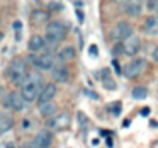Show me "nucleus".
Here are the masks:
<instances>
[{
  "label": "nucleus",
  "instance_id": "a211bd4d",
  "mask_svg": "<svg viewBox=\"0 0 158 148\" xmlns=\"http://www.w3.org/2000/svg\"><path fill=\"white\" fill-rule=\"evenodd\" d=\"M133 99H136V100H143V99H146V95H148V89L146 87H143V85H138V87H134L133 89Z\"/></svg>",
  "mask_w": 158,
  "mask_h": 148
},
{
  "label": "nucleus",
  "instance_id": "a878e982",
  "mask_svg": "<svg viewBox=\"0 0 158 148\" xmlns=\"http://www.w3.org/2000/svg\"><path fill=\"white\" fill-rule=\"evenodd\" d=\"M48 11H63V5L56 4V2H49V4H48Z\"/></svg>",
  "mask_w": 158,
  "mask_h": 148
},
{
  "label": "nucleus",
  "instance_id": "412c9836",
  "mask_svg": "<svg viewBox=\"0 0 158 148\" xmlns=\"http://www.w3.org/2000/svg\"><path fill=\"white\" fill-rule=\"evenodd\" d=\"M102 85H104V89H107V90L116 89V82H114L110 77H102Z\"/></svg>",
  "mask_w": 158,
  "mask_h": 148
},
{
  "label": "nucleus",
  "instance_id": "f8f14e48",
  "mask_svg": "<svg viewBox=\"0 0 158 148\" xmlns=\"http://www.w3.org/2000/svg\"><path fill=\"white\" fill-rule=\"evenodd\" d=\"M123 44H124V55L134 56L138 51H139V48H141V39L138 38V36H131V38L126 39Z\"/></svg>",
  "mask_w": 158,
  "mask_h": 148
},
{
  "label": "nucleus",
  "instance_id": "f704fd0d",
  "mask_svg": "<svg viewBox=\"0 0 158 148\" xmlns=\"http://www.w3.org/2000/svg\"><path fill=\"white\" fill-rule=\"evenodd\" d=\"M116 2H121V4H131V2H133V0H116Z\"/></svg>",
  "mask_w": 158,
  "mask_h": 148
},
{
  "label": "nucleus",
  "instance_id": "e433bc0d",
  "mask_svg": "<svg viewBox=\"0 0 158 148\" xmlns=\"http://www.w3.org/2000/svg\"><path fill=\"white\" fill-rule=\"evenodd\" d=\"M2 39H4V32H0V41H2Z\"/></svg>",
  "mask_w": 158,
  "mask_h": 148
},
{
  "label": "nucleus",
  "instance_id": "c756f323",
  "mask_svg": "<svg viewBox=\"0 0 158 148\" xmlns=\"http://www.w3.org/2000/svg\"><path fill=\"white\" fill-rule=\"evenodd\" d=\"M151 56H153V60H155V61L158 63V46H156V48L153 49V53H151Z\"/></svg>",
  "mask_w": 158,
  "mask_h": 148
},
{
  "label": "nucleus",
  "instance_id": "423d86ee",
  "mask_svg": "<svg viewBox=\"0 0 158 148\" xmlns=\"http://www.w3.org/2000/svg\"><path fill=\"white\" fill-rule=\"evenodd\" d=\"M133 36V26L129 22H117L110 31V39L121 43V39H129Z\"/></svg>",
  "mask_w": 158,
  "mask_h": 148
},
{
  "label": "nucleus",
  "instance_id": "4be33fe9",
  "mask_svg": "<svg viewBox=\"0 0 158 148\" xmlns=\"http://www.w3.org/2000/svg\"><path fill=\"white\" fill-rule=\"evenodd\" d=\"M112 55H124V44L123 43H116V44L112 46Z\"/></svg>",
  "mask_w": 158,
  "mask_h": 148
},
{
  "label": "nucleus",
  "instance_id": "bb28decb",
  "mask_svg": "<svg viewBox=\"0 0 158 148\" xmlns=\"http://www.w3.org/2000/svg\"><path fill=\"white\" fill-rule=\"evenodd\" d=\"M89 55H90V56H94V58H95V56L99 55V48H97L95 44H90V48H89Z\"/></svg>",
  "mask_w": 158,
  "mask_h": 148
},
{
  "label": "nucleus",
  "instance_id": "393cba45",
  "mask_svg": "<svg viewBox=\"0 0 158 148\" xmlns=\"http://www.w3.org/2000/svg\"><path fill=\"white\" fill-rule=\"evenodd\" d=\"M77 117H78V124H80V126L85 128V126H87V116H85V114H83V112H78V114H77Z\"/></svg>",
  "mask_w": 158,
  "mask_h": 148
},
{
  "label": "nucleus",
  "instance_id": "b1692460",
  "mask_svg": "<svg viewBox=\"0 0 158 148\" xmlns=\"http://www.w3.org/2000/svg\"><path fill=\"white\" fill-rule=\"evenodd\" d=\"M148 9L155 12V15H158V0H148Z\"/></svg>",
  "mask_w": 158,
  "mask_h": 148
},
{
  "label": "nucleus",
  "instance_id": "cd10ccee",
  "mask_svg": "<svg viewBox=\"0 0 158 148\" xmlns=\"http://www.w3.org/2000/svg\"><path fill=\"white\" fill-rule=\"evenodd\" d=\"M112 66H114V72H116V73H121V72H123V70H121V65H119V61H117V60H114V61H112Z\"/></svg>",
  "mask_w": 158,
  "mask_h": 148
},
{
  "label": "nucleus",
  "instance_id": "f257e3e1",
  "mask_svg": "<svg viewBox=\"0 0 158 148\" xmlns=\"http://www.w3.org/2000/svg\"><path fill=\"white\" fill-rule=\"evenodd\" d=\"M41 83H43V77L39 72H29L27 78H26V82L22 83V97H24L27 102H32V100H36L39 97V94H41Z\"/></svg>",
  "mask_w": 158,
  "mask_h": 148
},
{
  "label": "nucleus",
  "instance_id": "39448f33",
  "mask_svg": "<svg viewBox=\"0 0 158 148\" xmlns=\"http://www.w3.org/2000/svg\"><path fill=\"white\" fill-rule=\"evenodd\" d=\"M51 141H53L51 131L49 129H41L27 145H24L22 148H49Z\"/></svg>",
  "mask_w": 158,
  "mask_h": 148
},
{
  "label": "nucleus",
  "instance_id": "c9c22d12",
  "mask_svg": "<svg viewBox=\"0 0 158 148\" xmlns=\"http://www.w3.org/2000/svg\"><path fill=\"white\" fill-rule=\"evenodd\" d=\"M106 143H107V146H109V148H112V140H110V138H107Z\"/></svg>",
  "mask_w": 158,
  "mask_h": 148
},
{
  "label": "nucleus",
  "instance_id": "1a4fd4ad",
  "mask_svg": "<svg viewBox=\"0 0 158 148\" xmlns=\"http://www.w3.org/2000/svg\"><path fill=\"white\" fill-rule=\"evenodd\" d=\"M32 63H34V66L39 70H53V66H55V58H53L51 53H43V55L32 56Z\"/></svg>",
  "mask_w": 158,
  "mask_h": 148
},
{
  "label": "nucleus",
  "instance_id": "2eb2a0df",
  "mask_svg": "<svg viewBox=\"0 0 158 148\" xmlns=\"http://www.w3.org/2000/svg\"><path fill=\"white\" fill-rule=\"evenodd\" d=\"M124 12H126L129 17H139L141 12H143V9H141L139 4H136V2H131V4H127L126 7H124Z\"/></svg>",
  "mask_w": 158,
  "mask_h": 148
},
{
  "label": "nucleus",
  "instance_id": "2f4dec72",
  "mask_svg": "<svg viewBox=\"0 0 158 148\" xmlns=\"http://www.w3.org/2000/svg\"><path fill=\"white\" fill-rule=\"evenodd\" d=\"M141 116H150V107H143L141 109Z\"/></svg>",
  "mask_w": 158,
  "mask_h": 148
},
{
  "label": "nucleus",
  "instance_id": "7c9ffc66",
  "mask_svg": "<svg viewBox=\"0 0 158 148\" xmlns=\"http://www.w3.org/2000/svg\"><path fill=\"white\" fill-rule=\"evenodd\" d=\"M87 95L92 97V99H99V95H97V94L94 92V90H87Z\"/></svg>",
  "mask_w": 158,
  "mask_h": 148
},
{
  "label": "nucleus",
  "instance_id": "473e14b6",
  "mask_svg": "<svg viewBox=\"0 0 158 148\" xmlns=\"http://www.w3.org/2000/svg\"><path fill=\"white\" fill-rule=\"evenodd\" d=\"M21 27H22V24H21V22H14V29H15V31H21Z\"/></svg>",
  "mask_w": 158,
  "mask_h": 148
},
{
  "label": "nucleus",
  "instance_id": "72a5a7b5",
  "mask_svg": "<svg viewBox=\"0 0 158 148\" xmlns=\"http://www.w3.org/2000/svg\"><path fill=\"white\" fill-rule=\"evenodd\" d=\"M77 15H78V21L82 22V21H83V14H82V11H77Z\"/></svg>",
  "mask_w": 158,
  "mask_h": 148
},
{
  "label": "nucleus",
  "instance_id": "4c0bfd02",
  "mask_svg": "<svg viewBox=\"0 0 158 148\" xmlns=\"http://www.w3.org/2000/svg\"><path fill=\"white\" fill-rule=\"evenodd\" d=\"M0 22H2V17H0Z\"/></svg>",
  "mask_w": 158,
  "mask_h": 148
},
{
  "label": "nucleus",
  "instance_id": "ddd939ff",
  "mask_svg": "<svg viewBox=\"0 0 158 148\" xmlns=\"http://www.w3.org/2000/svg\"><path fill=\"white\" fill-rule=\"evenodd\" d=\"M55 95H56V85H55V83H48V85L41 90V94H39V97H38L39 106H41V104L51 102V100L55 99Z\"/></svg>",
  "mask_w": 158,
  "mask_h": 148
},
{
  "label": "nucleus",
  "instance_id": "dca6fc26",
  "mask_svg": "<svg viewBox=\"0 0 158 148\" xmlns=\"http://www.w3.org/2000/svg\"><path fill=\"white\" fill-rule=\"evenodd\" d=\"M60 60L61 61H70V60H73L77 56V49L73 48V46H65V48L60 51Z\"/></svg>",
  "mask_w": 158,
  "mask_h": 148
},
{
  "label": "nucleus",
  "instance_id": "f03ea898",
  "mask_svg": "<svg viewBox=\"0 0 158 148\" xmlns=\"http://www.w3.org/2000/svg\"><path fill=\"white\" fill-rule=\"evenodd\" d=\"M9 80H10L14 85H21L26 82V78H27L29 72H27V65H26V60L21 58V56H15V58H12L10 65H9Z\"/></svg>",
  "mask_w": 158,
  "mask_h": 148
},
{
  "label": "nucleus",
  "instance_id": "aec40b11",
  "mask_svg": "<svg viewBox=\"0 0 158 148\" xmlns=\"http://www.w3.org/2000/svg\"><path fill=\"white\" fill-rule=\"evenodd\" d=\"M49 19V14L44 11H36L34 14L31 15V21L32 22H46Z\"/></svg>",
  "mask_w": 158,
  "mask_h": 148
},
{
  "label": "nucleus",
  "instance_id": "6e6552de",
  "mask_svg": "<svg viewBox=\"0 0 158 148\" xmlns=\"http://www.w3.org/2000/svg\"><path fill=\"white\" fill-rule=\"evenodd\" d=\"M5 106L10 107L12 111H15V112H21V111H24L26 107H27V100L22 97L21 92H10L9 97H7Z\"/></svg>",
  "mask_w": 158,
  "mask_h": 148
},
{
  "label": "nucleus",
  "instance_id": "5701e85b",
  "mask_svg": "<svg viewBox=\"0 0 158 148\" xmlns=\"http://www.w3.org/2000/svg\"><path fill=\"white\" fill-rule=\"evenodd\" d=\"M110 111H112L114 116H119L121 111H123V104H121V102H114L112 106H110Z\"/></svg>",
  "mask_w": 158,
  "mask_h": 148
},
{
  "label": "nucleus",
  "instance_id": "7ed1b4c3",
  "mask_svg": "<svg viewBox=\"0 0 158 148\" xmlns=\"http://www.w3.org/2000/svg\"><path fill=\"white\" fill-rule=\"evenodd\" d=\"M66 34V27L63 22L60 21H53L46 26V39L51 43H60Z\"/></svg>",
  "mask_w": 158,
  "mask_h": 148
},
{
  "label": "nucleus",
  "instance_id": "6ab92c4d",
  "mask_svg": "<svg viewBox=\"0 0 158 148\" xmlns=\"http://www.w3.org/2000/svg\"><path fill=\"white\" fill-rule=\"evenodd\" d=\"M12 126H14V121H12L10 117H7V116H0V134L5 133V131H9Z\"/></svg>",
  "mask_w": 158,
  "mask_h": 148
},
{
  "label": "nucleus",
  "instance_id": "9b49d317",
  "mask_svg": "<svg viewBox=\"0 0 158 148\" xmlns=\"http://www.w3.org/2000/svg\"><path fill=\"white\" fill-rule=\"evenodd\" d=\"M141 31L148 36H156L158 34V15L153 14L144 19L143 26H141Z\"/></svg>",
  "mask_w": 158,
  "mask_h": 148
},
{
  "label": "nucleus",
  "instance_id": "c85d7f7f",
  "mask_svg": "<svg viewBox=\"0 0 158 148\" xmlns=\"http://www.w3.org/2000/svg\"><path fill=\"white\" fill-rule=\"evenodd\" d=\"M7 97V92H5V89L2 85H0V102H4V99Z\"/></svg>",
  "mask_w": 158,
  "mask_h": 148
},
{
  "label": "nucleus",
  "instance_id": "20e7f679",
  "mask_svg": "<svg viewBox=\"0 0 158 148\" xmlns=\"http://www.w3.org/2000/svg\"><path fill=\"white\" fill-rule=\"evenodd\" d=\"M72 124V116L68 112H60L56 116H53L51 119L46 121L48 129H55V131H63Z\"/></svg>",
  "mask_w": 158,
  "mask_h": 148
},
{
  "label": "nucleus",
  "instance_id": "f3484780",
  "mask_svg": "<svg viewBox=\"0 0 158 148\" xmlns=\"http://www.w3.org/2000/svg\"><path fill=\"white\" fill-rule=\"evenodd\" d=\"M39 112H41V116L48 117V119H51V116L56 112V106L53 102H48V104H41L39 106Z\"/></svg>",
  "mask_w": 158,
  "mask_h": 148
},
{
  "label": "nucleus",
  "instance_id": "4468645a",
  "mask_svg": "<svg viewBox=\"0 0 158 148\" xmlns=\"http://www.w3.org/2000/svg\"><path fill=\"white\" fill-rule=\"evenodd\" d=\"M27 48H29V51H32V53H36V51H39V49H43L44 48V39L41 38V36H32L31 39H29V43H27Z\"/></svg>",
  "mask_w": 158,
  "mask_h": 148
},
{
  "label": "nucleus",
  "instance_id": "0eeeda50",
  "mask_svg": "<svg viewBox=\"0 0 158 148\" xmlns=\"http://www.w3.org/2000/svg\"><path fill=\"white\" fill-rule=\"evenodd\" d=\"M144 66H146V61H144L143 58H136V60L129 61L126 66H124L123 73L127 77V78H136V77L144 70Z\"/></svg>",
  "mask_w": 158,
  "mask_h": 148
},
{
  "label": "nucleus",
  "instance_id": "9d476101",
  "mask_svg": "<svg viewBox=\"0 0 158 148\" xmlns=\"http://www.w3.org/2000/svg\"><path fill=\"white\" fill-rule=\"evenodd\" d=\"M51 77L53 80H56V82L60 83H66L70 78V72H68V66H65L63 63H60V65H55L51 70Z\"/></svg>",
  "mask_w": 158,
  "mask_h": 148
}]
</instances>
